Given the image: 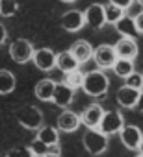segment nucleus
Here are the masks:
<instances>
[{"label": "nucleus", "mask_w": 143, "mask_h": 157, "mask_svg": "<svg viewBox=\"0 0 143 157\" xmlns=\"http://www.w3.org/2000/svg\"><path fill=\"white\" fill-rule=\"evenodd\" d=\"M82 89H84V93L88 96L102 98L108 93V89H110V80H108V76L102 70H89L88 74H84Z\"/></svg>", "instance_id": "obj_1"}, {"label": "nucleus", "mask_w": 143, "mask_h": 157, "mask_svg": "<svg viewBox=\"0 0 143 157\" xmlns=\"http://www.w3.org/2000/svg\"><path fill=\"white\" fill-rule=\"evenodd\" d=\"M82 142H84V148L88 150V153H91V155H102L108 150V137L102 135L99 129H88Z\"/></svg>", "instance_id": "obj_2"}, {"label": "nucleus", "mask_w": 143, "mask_h": 157, "mask_svg": "<svg viewBox=\"0 0 143 157\" xmlns=\"http://www.w3.org/2000/svg\"><path fill=\"white\" fill-rule=\"evenodd\" d=\"M125 128V118L119 111H104L102 115V120L99 124V131L102 135H113V133H119L121 129Z\"/></svg>", "instance_id": "obj_3"}, {"label": "nucleus", "mask_w": 143, "mask_h": 157, "mask_svg": "<svg viewBox=\"0 0 143 157\" xmlns=\"http://www.w3.org/2000/svg\"><path fill=\"white\" fill-rule=\"evenodd\" d=\"M10 56L15 63L19 65H24L28 61H32V56H34V44L28 41V39H15L11 44H10Z\"/></svg>", "instance_id": "obj_4"}, {"label": "nucleus", "mask_w": 143, "mask_h": 157, "mask_svg": "<svg viewBox=\"0 0 143 157\" xmlns=\"http://www.w3.org/2000/svg\"><path fill=\"white\" fill-rule=\"evenodd\" d=\"M17 120L26 129H39L43 126V113L37 107H34V105H26V107L19 109Z\"/></svg>", "instance_id": "obj_5"}, {"label": "nucleus", "mask_w": 143, "mask_h": 157, "mask_svg": "<svg viewBox=\"0 0 143 157\" xmlns=\"http://www.w3.org/2000/svg\"><path fill=\"white\" fill-rule=\"evenodd\" d=\"M93 59L97 63L99 68H112L113 63L117 61V54L113 50V46L110 44H100L93 50Z\"/></svg>", "instance_id": "obj_6"}, {"label": "nucleus", "mask_w": 143, "mask_h": 157, "mask_svg": "<svg viewBox=\"0 0 143 157\" xmlns=\"http://www.w3.org/2000/svg\"><path fill=\"white\" fill-rule=\"evenodd\" d=\"M102 115H104V109L100 104H91L88 105L82 115H80V124L88 126V129H97L100 120H102Z\"/></svg>", "instance_id": "obj_7"}, {"label": "nucleus", "mask_w": 143, "mask_h": 157, "mask_svg": "<svg viewBox=\"0 0 143 157\" xmlns=\"http://www.w3.org/2000/svg\"><path fill=\"white\" fill-rule=\"evenodd\" d=\"M32 61L39 70L48 72V70H52L56 67V54L50 48H37V50H34Z\"/></svg>", "instance_id": "obj_8"}, {"label": "nucleus", "mask_w": 143, "mask_h": 157, "mask_svg": "<svg viewBox=\"0 0 143 157\" xmlns=\"http://www.w3.org/2000/svg\"><path fill=\"white\" fill-rule=\"evenodd\" d=\"M113 50L117 54V59H130V61H134L137 57V54H139V48H137L136 41L134 39H126V37H121L115 43Z\"/></svg>", "instance_id": "obj_9"}, {"label": "nucleus", "mask_w": 143, "mask_h": 157, "mask_svg": "<svg viewBox=\"0 0 143 157\" xmlns=\"http://www.w3.org/2000/svg\"><path fill=\"white\" fill-rule=\"evenodd\" d=\"M84 24H86L84 13L78 11V10H69V11H65V13L61 15V26H63V30H67V32H71V33L82 30Z\"/></svg>", "instance_id": "obj_10"}, {"label": "nucleus", "mask_w": 143, "mask_h": 157, "mask_svg": "<svg viewBox=\"0 0 143 157\" xmlns=\"http://www.w3.org/2000/svg\"><path fill=\"white\" fill-rule=\"evenodd\" d=\"M56 126H58V129L63 131V133H73V131H76L78 126H80V117H78L75 111H67V109H65V111H61V113L58 115Z\"/></svg>", "instance_id": "obj_11"}, {"label": "nucleus", "mask_w": 143, "mask_h": 157, "mask_svg": "<svg viewBox=\"0 0 143 157\" xmlns=\"http://www.w3.org/2000/svg\"><path fill=\"white\" fill-rule=\"evenodd\" d=\"M84 21H86V24H89L91 28L100 30V28L106 24V19H104V6H102V4H91V6L84 11Z\"/></svg>", "instance_id": "obj_12"}, {"label": "nucleus", "mask_w": 143, "mask_h": 157, "mask_svg": "<svg viewBox=\"0 0 143 157\" xmlns=\"http://www.w3.org/2000/svg\"><path fill=\"white\" fill-rule=\"evenodd\" d=\"M119 137H121V142L128 148V150H137L141 139H143V133L137 126H125L121 131H119Z\"/></svg>", "instance_id": "obj_13"}, {"label": "nucleus", "mask_w": 143, "mask_h": 157, "mask_svg": "<svg viewBox=\"0 0 143 157\" xmlns=\"http://www.w3.org/2000/svg\"><path fill=\"white\" fill-rule=\"evenodd\" d=\"M75 100V91L67 87L63 82L61 83H56V89H54V94H52V102L58 105V107H69Z\"/></svg>", "instance_id": "obj_14"}, {"label": "nucleus", "mask_w": 143, "mask_h": 157, "mask_svg": "<svg viewBox=\"0 0 143 157\" xmlns=\"http://www.w3.org/2000/svg\"><path fill=\"white\" fill-rule=\"evenodd\" d=\"M69 52L78 61V65H82V63H86V61H89L93 57V46L88 41H76L73 46H71Z\"/></svg>", "instance_id": "obj_15"}, {"label": "nucleus", "mask_w": 143, "mask_h": 157, "mask_svg": "<svg viewBox=\"0 0 143 157\" xmlns=\"http://www.w3.org/2000/svg\"><path fill=\"white\" fill-rule=\"evenodd\" d=\"M139 93L141 91H136V89H130V87H121L119 91H117V94H115V98H117V104L121 105V107H136V104H137V98H139Z\"/></svg>", "instance_id": "obj_16"}, {"label": "nucleus", "mask_w": 143, "mask_h": 157, "mask_svg": "<svg viewBox=\"0 0 143 157\" xmlns=\"http://www.w3.org/2000/svg\"><path fill=\"white\" fill-rule=\"evenodd\" d=\"M54 89H56V82L48 80V78H43V80L37 82L34 93H35V98L37 100H41V102H52Z\"/></svg>", "instance_id": "obj_17"}, {"label": "nucleus", "mask_w": 143, "mask_h": 157, "mask_svg": "<svg viewBox=\"0 0 143 157\" xmlns=\"http://www.w3.org/2000/svg\"><path fill=\"white\" fill-rule=\"evenodd\" d=\"M56 67L63 74H69V72H73V70L78 68V61L73 57V54H71L69 50H65V52L56 54Z\"/></svg>", "instance_id": "obj_18"}, {"label": "nucleus", "mask_w": 143, "mask_h": 157, "mask_svg": "<svg viewBox=\"0 0 143 157\" xmlns=\"http://www.w3.org/2000/svg\"><path fill=\"white\" fill-rule=\"evenodd\" d=\"M115 30L121 33V37H126V39H136L137 37V28L134 24V17L123 15V19L115 24Z\"/></svg>", "instance_id": "obj_19"}, {"label": "nucleus", "mask_w": 143, "mask_h": 157, "mask_svg": "<svg viewBox=\"0 0 143 157\" xmlns=\"http://www.w3.org/2000/svg\"><path fill=\"white\" fill-rule=\"evenodd\" d=\"M37 140H41L43 144L47 146H56L59 144V135H58V129L52 128V126H41L39 131H37Z\"/></svg>", "instance_id": "obj_20"}, {"label": "nucleus", "mask_w": 143, "mask_h": 157, "mask_svg": "<svg viewBox=\"0 0 143 157\" xmlns=\"http://www.w3.org/2000/svg\"><path fill=\"white\" fill-rule=\"evenodd\" d=\"M15 76L13 72L6 70V68H0V94H10L15 91Z\"/></svg>", "instance_id": "obj_21"}, {"label": "nucleus", "mask_w": 143, "mask_h": 157, "mask_svg": "<svg viewBox=\"0 0 143 157\" xmlns=\"http://www.w3.org/2000/svg\"><path fill=\"white\" fill-rule=\"evenodd\" d=\"M112 68H113V72L119 78H123V80H125L126 76H130L134 72V61H130V59H117Z\"/></svg>", "instance_id": "obj_22"}, {"label": "nucleus", "mask_w": 143, "mask_h": 157, "mask_svg": "<svg viewBox=\"0 0 143 157\" xmlns=\"http://www.w3.org/2000/svg\"><path fill=\"white\" fill-rule=\"evenodd\" d=\"M67 87H71L73 91H76V89H82V83H84V74L76 68V70H73V72H69V74H65V82H63Z\"/></svg>", "instance_id": "obj_23"}, {"label": "nucleus", "mask_w": 143, "mask_h": 157, "mask_svg": "<svg viewBox=\"0 0 143 157\" xmlns=\"http://www.w3.org/2000/svg\"><path fill=\"white\" fill-rule=\"evenodd\" d=\"M123 15H125V11H123L121 8L112 6V4H106V6H104V19H106L108 24H117V22L123 19Z\"/></svg>", "instance_id": "obj_24"}, {"label": "nucleus", "mask_w": 143, "mask_h": 157, "mask_svg": "<svg viewBox=\"0 0 143 157\" xmlns=\"http://www.w3.org/2000/svg\"><path fill=\"white\" fill-rule=\"evenodd\" d=\"M19 11L17 0H0V15L2 17H13Z\"/></svg>", "instance_id": "obj_25"}, {"label": "nucleus", "mask_w": 143, "mask_h": 157, "mask_svg": "<svg viewBox=\"0 0 143 157\" xmlns=\"http://www.w3.org/2000/svg\"><path fill=\"white\" fill-rule=\"evenodd\" d=\"M125 87H130V89H136V91H143V76L134 70L130 76L125 78Z\"/></svg>", "instance_id": "obj_26"}, {"label": "nucleus", "mask_w": 143, "mask_h": 157, "mask_svg": "<svg viewBox=\"0 0 143 157\" xmlns=\"http://www.w3.org/2000/svg\"><path fill=\"white\" fill-rule=\"evenodd\" d=\"M30 148V151H32V155L34 157H43L45 153H48V146L47 144H43L41 140H37V139H34L32 140V144L28 146Z\"/></svg>", "instance_id": "obj_27"}, {"label": "nucleus", "mask_w": 143, "mask_h": 157, "mask_svg": "<svg viewBox=\"0 0 143 157\" xmlns=\"http://www.w3.org/2000/svg\"><path fill=\"white\" fill-rule=\"evenodd\" d=\"M6 157H34V155H32L30 148H26V146H19V148L10 150V151L6 153Z\"/></svg>", "instance_id": "obj_28"}, {"label": "nucleus", "mask_w": 143, "mask_h": 157, "mask_svg": "<svg viewBox=\"0 0 143 157\" xmlns=\"http://www.w3.org/2000/svg\"><path fill=\"white\" fill-rule=\"evenodd\" d=\"M108 4H112V6H117V8H121V10L125 11V10H128V8L134 4V0H110Z\"/></svg>", "instance_id": "obj_29"}, {"label": "nucleus", "mask_w": 143, "mask_h": 157, "mask_svg": "<svg viewBox=\"0 0 143 157\" xmlns=\"http://www.w3.org/2000/svg\"><path fill=\"white\" fill-rule=\"evenodd\" d=\"M134 24L137 28V33H143V11H139L136 17H134Z\"/></svg>", "instance_id": "obj_30"}, {"label": "nucleus", "mask_w": 143, "mask_h": 157, "mask_svg": "<svg viewBox=\"0 0 143 157\" xmlns=\"http://www.w3.org/2000/svg\"><path fill=\"white\" fill-rule=\"evenodd\" d=\"M43 157H59V144L48 146V153H45Z\"/></svg>", "instance_id": "obj_31"}, {"label": "nucleus", "mask_w": 143, "mask_h": 157, "mask_svg": "<svg viewBox=\"0 0 143 157\" xmlns=\"http://www.w3.org/2000/svg\"><path fill=\"white\" fill-rule=\"evenodd\" d=\"M6 39H8V30H6L4 24H0V46L6 43Z\"/></svg>", "instance_id": "obj_32"}, {"label": "nucleus", "mask_w": 143, "mask_h": 157, "mask_svg": "<svg viewBox=\"0 0 143 157\" xmlns=\"http://www.w3.org/2000/svg\"><path fill=\"white\" fill-rule=\"evenodd\" d=\"M136 107H137V111H141V113H143V91L139 93V98H137V104H136Z\"/></svg>", "instance_id": "obj_33"}, {"label": "nucleus", "mask_w": 143, "mask_h": 157, "mask_svg": "<svg viewBox=\"0 0 143 157\" xmlns=\"http://www.w3.org/2000/svg\"><path fill=\"white\" fill-rule=\"evenodd\" d=\"M137 150H139V155H143V139H141V142H139V146H137Z\"/></svg>", "instance_id": "obj_34"}, {"label": "nucleus", "mask_w": 143, "mask_h": 157, "mask_svg": "<svg viewBox=\"0 0 143 157\" xmlns=\"http://www.w3.org/2000/svg\"><path fill=\"white\" fill-rule=\"evenodd\" d=\"M61 2H65V4H73V2H76V0H61Z\"/></svg>", "instance_id": "obj_35"}, {"label": "nucleus", "mask_w": 143, "mask_h": 157, "mask_svg": "<svg viewBox=\"0 0 143 157\" xmlns=\"http://www.w3.org/2000/svg\"><path fill=\"white\" fill-rule=\"evenodd\" d=\"M136 2H137V4H139L141 8H143V0H136Z\"/></svg>", "instance_id": "obj_36"}, {"label": "nucleus", "mask_w": 143, "mask_h": 157, "mask_svg": "<svg viewBox=\"0 0 143 157\" xmlns=\"http://www.w3.org/2000/svg\"><path fill=\"white\" fill-rule=\"evenodd\" d=\"M0 157H6V155H2V153H0Z\"/></svg>", "instance_id": "obj_37"}, {"label": "nucleus", "mask_w": 143, "mask_h": 157, "mask_svg": "<svg viewBox=\"0 0 143 157\" xmlns=\"http://www.w3.org/2000/svg\"><path fill=\"white\" fill-rule=\"evenodd\" d=\"M136 157H143V155H136Z\"/></svg>", "instance_id": "obj_38"}, {"label": "nucleus", "mask_w": 143, "mask_h": 157, "mask_svg": "<svg viewBox=\"0 0 143 157\" xmlns=\"http://www.w3.org/2000/svg\"><path fill=\"white\" fill-rule=\"evenodd\" d=\"M141 76H143V72H141Z\"/></svg>", "instance_id": "obj_39"}]
</instances>
